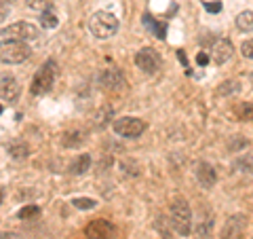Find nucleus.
I'll return each instance as SVG.
<instances>
[{
	"label": "nucleus",
	"mask_w": 253,
	"mask_h": 239,
	"mask_svg": "<svg viewBox=\"0 0 253 239\" xmlns=\"http://www.w3.org/2000/svg\"><path fill=\"white\" fill-rule=\"evenodd\" d=\"M15 2V0H0V4H6V6H11Z\"/></svg>",
	"instance_id": "28"
},
{
	"label": "nucleus",
	"mask_w": 253,
	"mask_h": 239,
	"mask_svg": "<svg viewBox=\"0 0 253 239\" xmlns=\"http://www.w3.org/2000/svg\"><path fill=\"white\" fill-rule=\"evenodd\" d=\"M241 87H239V83H234V81H230V83H221V87L217 89V93L219 95H230V93H236Z\"/></svg>",
	"instance_id": "22"
},
{
	"label": "nucleus",
	"mask_w": 253,
	"mask_h": 239,
	"mask_svg": "<svg viewBox=\"0 0 253 239\" xmlns=\"http://www.w3.org/2000/svg\"><path fill=\"white\" fill-rule=\"evenodd\" d=\"M0 205H2V188H0Z\"/></svg>",
	"instance_id": "29"
},
{
	"label": "nucleus",
	"mask_w": 253,
	"mask_h": 239,
	"mask_svg": "<svg viewBox=\"0 0 253 239\" xmlns=\"http://www.w3.org/2000/svg\"><path fill=\"white\" fill-rule=\"evenodd\" d=\"M232 53H234V47L228 38H215V43L211 47V60L213 61L221 66V63H226L232 58Z\"/></svg>",
	"instance_id": "9"
},
{
	"label": "nucleus",
	"mask_w": 253,
	"mask_h": 239,
	"mask_svg": "<svg viewBox=\"0 0 253 239\" xmlns=\"http://www.w3.org/2000/svg\"><path fill=\"white\" fill-rule=\"evenodd\" d=\"M41 23H42V28H57L59 19L55 17L51 11H42V13H41Z\"/></svg>",
	"instance_id": "21"
},
{
	"label": "nucleus",
	"mask_w": 253,
	"mask_h": 239,
	"mask_svg": "<svg viewBox=\"0 0 253 239\" xmlns=\"http://www.w3.org/2000/svg\"><path fill=\"white\" fill-rule=\"evenodd\" d=\"M241 53H243V58L253 60V38H251V41H245L241 45Z\"/></svg>",
	"instance_id": "24"
},
{
	"label": "nucleus",
	"mask_w": 253,
	"mask_h": 239,
	"mask_svg": "<svg viewBox=\"0 0 253 239\" xmlns=\"http://www.w3.org/2000/svg\"><path fill=\"white\" fill-rule=\"evenodd\" d=\"M99 85L104 87L106 91H118V89H123V85H125L123 70L121 68H108L106 72L99 76Z\"/></svg>",
	"instance_id": "10"
},
{
	"label": "nucleus",
	"mask_w": 253,
	"mask_h": 239,
	"mask_svg": "<svg viewBox=\"0 0 253 239\" xmlns=\"http://www.w3.org/2000/svg\"><path fill=\"white\" fill-rule=\"evenodd\" d=\"M55 74H57V70H55V61L49 60V61H46L44 66L34 74V78H32L30 91L34 93V95H46V93L53 89V85H55Z\"/></svg>",
	"instance_id": "4"
},
{
	"label": "nucleus",
	"mask_w": 253,
	"mask_h": 239,
	"mask_svg": "<svg viewBox=\"0 0 253 239\" xmlns=\"http://www.w3.org/2000/svg\"><path fill=\"white\" fill-rule=\"evenodd\" d=\"M30 47L23 41H0V61L2 63H21L30 58Z\"/></svg>",
	"instance_id": "3"
},
{
	"label": "nucleus",
	"mask_w": 253,
	"mask_h": 239,
	"mask_svg": "<svg viewBox=\"0 0 253 239\" xmlns=\"http://www.w3.org/2000/svg\"><path fill=\"white\" fill-rule=\"evenodd\" d=\"M114 131L123 138H139L146 131V123L137 117H121L114 121Z\"/></svg>",
	"instance_id": "6"
},
{
	"label": "nucleus",
	"mask_w": 253,
	"mask_h": 239,
	"mask_svg": "<svg viewBox=\"0 0 253 239\" xmlns=\"http://www.w3.org/2000/svg\"><path fill=\"white\" fill-rule=\"evenodd\" d=\"M167 239H169V237H167Z\"/></svg>",
	"instance_id": "31"
},
{
	"label": "nucleus",
	"mask_w": 253,
	"mask_h": 239,
	"mask_svg": "<svg viewBox=\"0 0 253 239\" xmlns=\"http://www.w3.org/2000/svg\"><path fill=\"white\" fill-rule=\"evenodd\" d=\"M196 61H199L201 66H207V63H209V58H207V53H199V58H196Z\"/></svg>",
	"instance_id": "26"
},
{
	"label": "nucleus",
	"mask_w": 253,
	"mask_h": 239,
	"mask_svg": "<svg viewBox=\"0 0 253 239\" xmlns=\"http://www.w3.org/2000/svg\"><path fill=\"white\" fill-rule=\"evenodd\" d=\"M6 15H9V6H6V4H0V21H2Z\"/></svg>",
	"instance_id": "27"
},
{
	"label": "nucleus",
	"mask_w": 253,
	"mask_h": 239,
	"mask_svg": "<svg viewBox=\"0 0 253 239\" xmlns=\"http://www.w3.org/2000/svg\"><path fill=\"white\" fill-rule=\"evenodd\" d=\"M196 180H199V184L203 188L215 186V182H217L215 167H213L211 163H199V167H196Z\"/></svg>",
	"instance_id": "11"
},
{
	"label": "nucleus",
	"mask_w": 253,
	"mask_h": 239,
	"mask_svg": "<svg viewBox=\"0 0 253 239\" xmlns=\"http://www.w3.org/2000/svg\"><path fill=\"white\" fill-rule=\"evenodd\" d=\"M135 63L141 72L146 74H154L158 68H161V55L158 51H154L152 47H144V49H139L137 55H135Z\"/></svg>",
	"instance_id": "7"
},
{
	"label": "nucleus",
	"mask_w": 253,
	"mask_h": 239,
	"mask_svg": "<svg viewBox=\"0 0 253 239\" xmlns=\"http://www.w3.org/2000/svg\"><path fill=\"white\" fill-rule=\"evenodd\" d=\"M239 115H241L243 121H253V104L251 102H247L245 106L239 108Z\"/></svg>",
	"instance_id": "23"
},
{
	"label": "nucleus",
	"mask_w": 253,
	"mask_h": 239,
	"mask_svg": "<svg viewBox=\"0 0 253 239\" xmlns=\"http://www.w3.org/2000/svg\"><path fill=\"white\" fill-rule=\"evenodd\" d=\"M236 28L241 32H253V11H243L236 17Z\"/></svg>",
	"instance_id": "14"
},
{
	"label": "nucleus",
	"mask_w": 253,
	"mask_h": 239,
	"mask_svg": "<svg viewBox=\"0 0 253 239\" xmlns=\"http://www.w3.org/2000/svg\"><path fill=\"white\" fill-rule=\"evenodd\" d=\"M89 167H91V155L83 153V155H78L74 159L72 165H70V174H74V176H83V174L89 170Z\"/></svg>",
	"instance_id": "13"
},
{
	"label": "nucleus",
	"mask_w": 253,
	"mask_h": 239,
	"mask_svg": "<svg viewBox=\"0 0 253 239\" xmlns=\"http://www.w3.org/2000/svg\"><path fill=\"white\" fill-rule=\"evenodd\" d=\"M144 23H146V28H150L154 32V36H158V38H165V32H167V28L163 26V23H158V21H154L150 15H146L144 17Z\"/></svg>",
	"instance_id": "17"
},
{
	"label": "nucleus",
	"mask_w": 253,
	"mask_h": 239,
	"mask_svg": "<svg viewBox=\"0 0 253 239\" xmlns=\"http://www.w3.org/2000/svg\"><path fill=\"white\" fill-rule=\"evenodd\" d=\"M171 227L177 235L188 237L192 233V210L186 199H175L171 205Z\"/></svg>",
	"instance_id": "1"
},
{
	"label": "nucleus",
	"mask_w": 253,
	"mask_h": 239,
	"mask_svg": "<svg viewBox=\"0 0 253 239\" xmlns=\"http://www.w3.org/2000/svg\"><path fill=\"white\" fill-rule=\"evenodd\" d=\"M72 203H74L76 210H93L95 205H97V201H95V199H89V197H76Z\"/></svg>",
	"instance_id": "19"
},
{
	"label": "nucleus",
	"mask_w": 253,
	"mask_h": 239,
	"mask_svg": "<svg viewBox=\"0 0 253 239\" xmlns=\"http://www.w3.org/2000/svg\"><path fill=\"white\" fill-rule=\"evenodd\" d=\"M84 235L89 239H112L116 235V229L110 220L97 218V220H93L84 227Z\"/></svg>",
	"instance_id": "8"
},
{
	"label": "nucleus",
	"mask_w": 253,
	"mask_h": 239,
	"mask_svg": "<svg viewBox=\"0 0 253 239\" xmlns=\"http://www.w3.org/2000/svg\"><path fill=\"white\" fill-rule=\"evenodd\" d=\"M205 9L211 11V13H219L221 11V4L219 2H207V4H205Z\"/></svg>",
	"instance_id": "25"
},
{
	"label": "nucleus",
	"mask_w": 253,
	"mask_h": 239,
	"mask_svg": "<svg viewBox=\"0 0 253 239\" xmlns=\"http://www.w3.org/2000/svg\"><path fill=\"white\" fill-rule=\"evenodd\" d=\"M89 30L95 38H110L118 32V19L110 11H97L91 15Z\"/></svg>",
	"instance_id": "2"
},
{
	"label": "nucleus",
	"mask_w": 253,
	"mask_h": 239,
	"mask_svg": "<svg viewBox=\"0 0 253 239\" xmlns=\"http://www.w3.org/2000/svg\"><path fill=\"white\" fill-rule=\"evenodd\" d=\"M83 133L81 131H70V133H63V138H61V144L66 146V148H74L78 144H83Z\"/></svg>",
	"instance_id": "16"
},
{
	"label": "nucleus",
	"mask_w": 253,
	"mask_h": 239,
	"mask_svg": "<svg viewBox=\"0 0 253 239\" xmlns=\"http://www.w3.org/2000/svg\"><path fill=\"white\" fill-rule=\"evenodd\" d=\"M0 34L9 36V38H13V41L28 43V41H36V38L41 36V30H38L34 23H30V21H17V23L6 26L2 32H0Z\"/></svg>",
	"instance_id": "5"
},
{
	"label": "nucleus",
	"mask_w": 253,
	"mask_h": 239,
	"mask_svg": "<svg viewBox=\"0 0 253 239\" xmlns=\"http://www.w3.org/2000/svg\"><path fill=\"white\" fill-rule=\"evenodd\" d=\"M0 98L6 102H15L19 98V83L9 74L0 76Z\"/></svg>",
	"instance_id": "12"
},
{
	"label": "nucleus",
	"mask_w": 253,
	"mask_h": 239,
	"mask_svg": "<svg viewBox=\"0 0 253 239\" xmlns=\"http://www.w3.org/2000/svg\"><path fill=\"white\" fill-rule=\"evenodd\" d=\"M53 2L55 0H26V6L28 9H32V11H49L51 6H53Z\"/></svg>",
	"instance_id": "18"
},
{
	"label": "nucleus",
	"mask_w": 253,
	"mask_h": 239,
	"mask_svg": "<svg viewBox=\"0 0 253 239\" xmlns=\"http://www.w3.org/2000/svg\"><path fill=\"white\" fill-rule=\"evenodd\" d=\"M38 214H41V208H38V205H26V208L19 210L17 216H19L21 220H30V218H36Z\"/></svg>",
	"instance_id": "20"
},
{
	"label": "nucleus",
	"mask_w": 253,
	"mask_h": 239,
	"mask_svg": "<svg viewBox=\"0 0 253 239\" xmlns=\"http://www.w3.org/2000/svg\"><path fill=\"white\" fill-rule=\"evenodd\" d=\"M9 155L13 159H26L30 155V148L26 142H13V144L9 146Z\"/></svg>",
	"instance_id": "15"
},
{
	"label": "nucleus",
	"mask_w": 253,
	"mask_h": 239,
	"mask_svg": "<svg viewBox=\"0 0 253 239\" xmlns=\"http://www.w3.org/2000/svg\"><path fill=\"white\" fill-rule=\"evenodd\" d=\"M0 115H2V106H0Z\"/></svg>",
	"instance_id": "30"
}]
</instances>
